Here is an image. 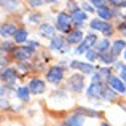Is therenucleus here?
<instances>
[{"label":"nucleus","instance_id":"obj_1","mask_svg":"<svg viewBox=\"0 0 126 126\" xmlns=\"http://www.w3.org/2000/svg\"><path fill=\"white\" fill-rule=\"evenodd\" d=\"M69 24H70V18L67 13H59L56 18V27L62 32H69Z\"/></svg>","mask_w":126,"mask_h":126},{"label":"nucleus","instance_id":"obj_2","mask_svg":"<svg viewBox=\"0 0 126 126\" xmlns=\"http://www.w3.org/2000/svg\"><path fill=\"white\" fill-rule=\"evenodd\" d=\"M94 43H97V38H96V35H88V37H86L85 40L80 43V46L75 49V53H77V54H83V53H88V48H89L91 45H94Z\"/></svg>","mask_w":126,"mask_h":126},{"label":"nucleus","instance_id":"obj_3","mask_svg":"<svg viewBox=\"0 0 126 126\" xmlns=\"http://www.w3.org/2000/svg\"><path fill=\"white\" fill-rule=\"evenodd\" d=\"M46 78H48V81H51V83H59V81L62 80V69L61 67L49 69L48 74H46Z\"/></svg>","mask_w":126,"mask_h":126},{"label":"nucleus","instance_id":"obj_4","mask_svg":"<svg viewBox=\"0 0 126 126\" xmlns=\"http://www.w3.org/2000/svg\"><path fill=\"white\" fill-rule=\"evenodd\" d=\"M29 89L32 93H35V94H40V93H43V89H45V83H43V80H40V78H32L29 81Z\"/></svg>","mask_w":126,"mask_h":126},{"label":"nucleus","instance_id":"obj_5","mask_svg":"<svg viewBox=\"0 0 126 126\" xmlns=\"http://www.w3.org/2000/svg\"><path fill=\"white\" fill-rule=\"evenodd\" d=\"M109 86H110L112 89H115V91H118V93H125L126 91L125 83L118 77H110L109 78Z\"/></svg>","mask_w":126,"mask_h":126},{"label":"nucleus","instance_id":"obj_6","mask_svg":"<svg viewBox=\"0 0 126 126\" xmlns=\"http://www.w3.org/2000/svg\"><path fill=\"white\" fill-rule=\"evenodd\" d=\"M69 85H70V88L74 89V91H81L83 89V77L81 75H74V77L69 80Z\"/></svg>","mask_w":126,"mask_h":126},{"label":"nucleus","instance_id":"obj_7","mask_svg":"<svg viewBox=\"0 0 126 126\" xmlns=\"http://www.w3.org/2000/svg\"><path fill=\"white\" fill-rule=\"evenodd\" d=\"M72 69H78V70H81L83 74H93L94 72V67H93L91 64H85V62H78V61H74L70 64Z\"/></svg>","mask_w":126,"mask_h":126},{"label":"nucleus","instance_id":"obj_8","mask_svg":"<svg viewBox=\"0 0 126 126\" xmlns=\"http://www.w3.org/2000/svg\"><path fill=\"white\" fill-rule=\"evenodd\" d=\"M83 121H85L83 115L81 113H75V115H72V117L65 121V126H81Z\"/></svg>","mask_w":126,"mask_h":126},{"label":"nucleus","instance_id":"obj_9","mask_svg":"<svg viewBox=\"0 0 126 126\" xmlns=\"http://www.w3.org/2000/svg\"><path fill=\"white\" fill-rule=\"evenodd\" d=\"M102 94V86L101 83H91V86L88 88V96L89 97H99V96Z\"/></svg>","mask_w":126,"mask_h":126},{"label":"nucleus","instance_id":"obj_10","mask_svg":"<svg viewBox=\"0 0 126 126\" xmlns=\"http://www.w3.org/2000/svg\"><path fill=\"white\" fill-rule=\"evenodd\" d=\"M72 19H74V22L77 26L83 24L81 21H85L86 19V13L85 11H80V10H75V11H72Z\"/></svg>","mask_w":126,"mask_h":126},{"label":"nucleus","instance_id":"obj_11","mask_svg":"<svg viewBox=\"0 0 126 126\" xmlns=\"http://www.w3.org/2000/svg\"><path fill=\"white\" fill-rule=\"evenodd\" d=\"M54 32H56V29L51 24H42L40 26V34L45 35V37H54Z\"/></svg>","mask_w":126,"mask_h":126},{"label":"nucleus","instance_id":"obj_12","mask_svg":"<svg viewBox=\"0 0 126 126\" xmlns=\"http://www.w3.org/2000/svg\"><path fill=\"white\" fill-rule=\"evenodd\" d=\"M81 40H83V34H81L80 31L70 32V34H69V37H67V42L69 43H78V42H81Z\"/></svg>","mask_w":126,"mask_h":126},{"label":"nucleus","instance_id":"obj_13","mask_svg":"<svg viewBox=\"0 0 126 126\" xmlns=\"http://www.w3.org/2000/svg\"><path fill=\"white\" fill-rule=\"evenodd\" d=\"M29 86H19L18 91H16V94H18L19 99H22V101H29Z\"/></svg>","mask_w":126,"mask_h":126},{"label":"nucleus","instance_id":"obj_14","mask_svg":"<svg viewBox=\"0 0 126 126\" xmlns=\"http://www.w3.org/2000/svg\"><path fill=\"white\" fill-rule=\"evenodd\" d=\"M51 46L53 49H62V51H65L67 48H64V40H62L61 37H56V38H53L51 40Z\"/></svg>","mask_w":126,"mask_h":126},{"label":"nucleus","instance_id":"obj_15","mask_svg":"<svg viewBox=\"0 0 126 126\" xmlns=\"http://www.w3.org/2000/svg\"><path fill=\"white\" fill-rule=\"evenodd\" d=\"M16 77H18V75H16V72L13 70V69L3 70V74H2V78H3V80H6V81H10V83H11V81H15Z\"/></svg>","mask_w":126,"mask_h":126},{"label":"nucleus","instance_id":"obj_16","mask_svg":"<svg viewBox=\"0 0 126 126\" xmlns=\"http://www.w3.org/2000/svg\"><path fill=\"white\" fill-rule=\"evenodd\" d=\"M16 34V27L11 24H5L2 26V35L3 37H10V35H15Z\"/></svg>","mask_w":126,"mask_h":126},{"label":"nucleus","instance_id":"obj_17","mask_svg":"<svg viewBox=\"0 0 126 126\" xmlns=\"http://www.w3.org/2000/svg\"><path fill=\"white\" fill-rule=\"evenodd\" d=\"M123 48H126V43L123 40H117L113 43V46H112V54L113 56H117V54H120V51Z\"/></svg>","mask_w":126,"mask_h":126},{"label":"nucleus","instance_id":"obj_18","mask_svg":"<svg viewBox=\"0 0 126 126\" xmlns=\"http://www.w3.org/2000/svg\"><path fill=\"white\" fill-rule=\"evenodd\" d=\"M2 5H3V8H5V10H10V11H13V10L18 8L19 2H18V0H2Z\"/></svg>","mask_w":126,"mask_h":126},{"label":"nucleus","instance_id":"obj_19","mask_svg":"<svg viewBox=\"0 0 126 126\" xmlns=\"http://www.w3.org/2000/svg\"><path fill=\"white\" fill-rule=\"evenodd\" d=\"M109 48H110V43H109L107 38H104V40H101V42L96 43V49H97L99 53H105Z\"/></svg>","mask_w":126,"mask_h":126},{"label":"nucleus","instance_id":"obj_20","mask_svg":"<svg viewBox=\"0 0 126 126\" xmlns=\"http://www.w3.org/2000/svg\"><path fill=\"white\" fill-rule=\"evenodd\" d=\"M15 40L18 42V43L26 42V40H27V32H26L24 29H18V31H16V34H15Z\"/></svg>","mask_w":126,"mask_h":126},{"label":"nucleus","instance_id":"obj_21","mask_svg":"<svg viewBox=\"0 0 126 126\" xmlns=\"http://www.w3.org/2000/svg\"><path fill=\"white\" fill-rule=\"evenodd\" d=\"M105 24H107V22H104L102 19H93L91 21V29H94V31H104Z\"/></svg>","mask_w":126,"mask_h":126},{"label":"nucleus","instance_id":"obj_22","mask_svg":"<svg viewBox=\"0 0 126 126\" xmlns=\"http://www.w3.org/2000/svg\"><path fill=\"white\" fill-rule=\"evenodd\" d=\"M97 13H99V16H101L102 19H105V21L112 18V11L109 8H105V6H101V8L97 10Z\"/></svg>","mask_w":126,"mask_h":126},{"label":"nucleus","instance_id":"obj_23","mask_svg":"<svg viewBox=\"0 0 126 126\" xmlns=\"http://www.w3.org/2000/svg\"><path fill=\"white\" fill-rule=\"evenodd\" d=\"M15 54H16V58H19V59H22V61H26V59H27V58H29V53H27V51H26V49H24V48H21V49H18V51H16V53H15Z\"/></svg>","mask_w":126,"mask_h":126},{"label":"nucleus","instance_id":"obj_24","mask_svg":"<svg viewBox=\"0 0 126 126\" xmlns=\"http://www.w3.org/2000/svg\"><path fill=\"white\" fill-rule=\"evenodd\" d=\"M86 58H88V61H94V59L97 58V53L91 49V51H88V53H86Z\"/></svg>","mask_w":126,"mask_h":126},{"label":"nucleus","instance_id":"obj_25","mask_svg":"<svg viewBox=\"0 0 126 126\" xmlns=\"http://www.w3.org/2000/svg\"><path fill=\"white\" fill-rule=\"evenodd\" d=\"M101 59H102V62H104V64H110V62H113V58H112L110 54H104Z\"/></svg>","mask_w":126,"mask_h":126},{"label":"nucleus","instance_id":"obj_26","mask_svg":"<svg viewBox=\"0 0 126 126\" xmlns=\"http://www.w3.org/2000/svg\"><path fill=\"white\" fill-rule=\"evenodd\" d=\"M102 32H104V34H105V35L109 37V35H112V32H113V29H112V26H110V24L107 22V24H105V27H104V31H102Z\"/></svg>","mask_w":126,"mask_h":126},{"label":"nucleus","instance_id":"obj_27","mask_svg":"<svg viewBox=\"0 0 126 126\" xmlns=\"http://www.w3.org/2000/svg\"><path fill=\"white\" fill-rule=\"evenodd\" d=\"M91 3H93L94 6H97V8L104 6V0H91Z\"/></svg>","mask_w":126,"mask_h":126},{"label":"nucleus","instance_id":"obj_28","mask_svg":"<svg viewBox=\"0 0 126 126\" xmlns=\"http://www.w3.org/2000/svg\"><path fill=\"white\" fill-rule=\"evenodd\" d=\"M40 18H42V16L37 13V15H32L31 18H29V21H31V22H37V21H40Z\"/></svg>","mask_w":126,"mask_h":126},{"label":"nucleus","instance_id":"obj_29","mask_svg":"<svg viewBox=\"0 0 126 126\" xmlns=\"http://www.w3.org/2000/svg\"><path fill=\"white\" fill-rule=\"evenodd\" d=\"M104 96H105V97H109V101H113V99H115V94H113V93H110L109 89L104 93Z\"/></svg>","mask_w":126,"mask_h":126},{"label":"nucleus","instance_id":"obj_30","mask_svg":"<svg viewBox=\"0 0 126 126\" xmlns=\"http://www.w3.org/2000/svg\"><path fill=\"white\" fill-rule=\"evenodd\" d=\"M112 3H115V5H121V6H125L126 5V0H110Z\"/></svg>","mask_w":126,"mask_h":126},{"label":"nucleus","instance_id":"obj_31","mask_svg":"<svg viewBox=\"0 0 126 126\" xmlns=\"http://www.w3.org/2000/svg\"><path fill=\"white\" fill-rule=\"evenodd\" d=\"M2 49H3V51H10V49H11V43H3Z\"/></svg>","mask_w":126,"mask_h":126},{"label":"nucleus","instance_id":"obj_32","mask_svg":"<svg viewBox=\"0 0 126 126\" xmlns=\"http://www.w3.org/2000/svg\"><path fill=\"white\" fill-rule=\"evenodd\" d=\"M121 80L126 81V65H123V67H121Z\"/></svg>","mask_w":126,"mask_h":126},{"label":"nucleus","instance_id":"obj_33","mask_svg":"<svg viewBox=\"0 0 126 126\" xmlns=\"http://www.w3.org/2000/svg\"><path fill=\"white\" fill-rule=\"evenodd\" d=\"M118 27H120V32H123V34L126 35V22H121Z\"/></svg>","mask_w":126,"mask_h":126},{"label":"nucleus","instance_id":"obj_34","mask_svg":"<svg viewBox=\"0 0 126 126\" xmlns=\"http://www.w3.org/2000/svg\"><path fill=\"white\" fill-rule=\"evenodd\" d=\"M83 8L86 10V11H94V10H93V8H91L89 5H83Z\"/></svg>","mask_w":126,"mask_h":126},{"label":"nucleus","instance_id":"obj_35","mask_svg":"<svg viewBox=\"0 0 126 126\" xmlns=\"http://www.w3.org/2000/svg\"><path fill=\"white\" fill-rule=\"evenodd\" d=\"M29 46H34V48H37L38 43H37V42H31V43H29Z\"/></svg>","mask_w":126,"mask_h":126},{"label":"nucleus","instance_id":"obj_36","mask_svg":"<svg viewBox=\"0 0 126 126\" xmlns=\"http://www.w3.org/2000/svg\"><path fill=\"white\" fill-rule=\"evenodd\" d=\"M101 126H110V125H107V123H104V125H101Z\"/></svg>","mask_w":126,"mask_h":126},{"label":"nucleus","instance_id":"obj_37","mask_svg":"<svg viewBox=\"0 0 126 126\" xmlns=\"http://www.w3.org/2000/svg\"><path fill=\"white\" fill-rule=\"evenodd\" d=\"M125 58H126V49H125Z\"/></svg>","mask_w":126,"mask_h":126},{"label":"nucleus","instance_id":"obj_38","mask_svg":"<svg viewBox=\"0 0 126 126\" xmlns=\"http://www.w3.org/2000/svg\"><path fill=\"white\" fill-rule=\"evenodd\" d=\"M49 2H54V0H49Z\"/></svg>","mask_w":126,"mask_h":126}]
</instances>
